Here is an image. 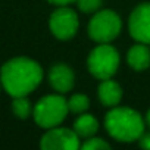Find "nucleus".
I'll use <instances>...</instances> for the list:
<instances>
[{
	"label": "nucleus",
	"instance_id": "f257e3e1",
	"mask_svg": "<svg viewBox=\"0 0 150 150\" xmlns=\"http://www.w3.org/2000/svg\"><path fill=\"white\" fill-rule=\"evenodd\" d=\"M0 80L12 97H21L37 88L43 80V69L28 57H15L2 66Z\"/></svg>",
	"mask_w": 150,
	"mask_h": 150
},
{
	"label": "nucleus",
	"instance_id": "f03ea898",
	"mask_svg": "<svg viewBox=\"0 0 150 150\" xmlns=\"http://www.w3.org/2000/svg\"><path fill=\"white\" fill-rule=\"evenodd\" d=\"M105 127L118 141L131 143L138 140L144 132V121L140 113L129 108H113L106 113Z\"/></svg>",
	"mask_w": 150,
	"mask_h": 150
},
{
	"label": "nucleus",
	"instance_id": "7ed1b4c3",
	"mask_svg": "<svg viewBox=\"0 0 150 150\" xmlns=\"http://www.w3.org/2000/svg\"><path fill=\"white\" fill-rule=\"evenodd\" d=\"M68 112V100L65 97L57 94L44 96L34 108V121L41 128L50 129L62 124Z\"/></svg>",
	"mask_w": 150,
	"mask_h": 150
},
{
	"label": "nucleus",
	"instance_id": "20e7f679",
	"mask_svg": "<svg viewBox=\"0 0 150 150\" xmlns=\"http://www.w3.org/2000/svg\"><path fill=\"white\" fill-rule=\"evenodd\" d=\"M87 66L93 77L97 80H109L112 78L119 66V53L115 47L108 43H100L96 49L91 50Z\"/></svg>",
	"mask_w": 150,
	"mask_h": 150
},
{
	"label": "nucleus",
	"instance_id": "39448f33",
	"mask_svg": "<svg viewBox=\"0 0 150 150\" xmlns=\"http://www.w3.org/2000/svg\"><path fill=\"white\" fill-rule=\"evenodd\" d=\"M122 28L121 18L108 9L99 11L88 24V35L97 43H109L115 40Z\"/></svg>",
	"mask_w": 150,
	"mask_h": 150
},
{
	"label": "nucleus",
	"instance_id": "423d86ee",
	"mask_svg": "<svg viewBox=\"0 0 150 150\" xmlns=\"http://www.w3.org/2000/svg\"><path fill=\"white\" fill-rule=\"evenodd\" d=\"M50 31L59 40H69L78 30V16L69 8H59L50 16Z\"/></svg>",
	"mask_w": 150,
	"mask_h": 150
},
{
	"label": "nucleus",
	"instance_id": "0eeeda50",
	"mask_svg": "<svg viewBox=\"0 0 150 150\" xmlns=\"http://www.w3.org/2000/svg\"><path fill=\"white\" fill-rule=\"evenodd\" d=\"M43 150H77L80 147V137L74 129L50 128L40 141Z\"/></svg>",
	"mask_w": 150,
	"mask_h": 150
},
{
	"label": "nucleus",
	"instance_id": "6e6552de",
	"mask_svg": "<svg viewBox=\"0 0 150 150\" xmlns=\"http://www.w3.org/2000/svg\"><path fill=\"white\" fill-rule=\"evenodd\" d=\"M128 27L135 41L150 44V3H141L132 11Z\"/></svg>",
	"mask_w": 150,
	"mask_h": 150
},
{
	"label": "nucleus",
	"instance_id": "1a4fd4ad",
	"mask_svg": "<svg viewBox=\"0 0 150 150\" xmlns=\"http://www.w3.org/2000/svg\"><path fill=\"white\" fill-rule=\"evenodd\" d=\"M74 71L65 65V63H57L54 66H52L50 72H49V81L50 86L59 91V93H68L69 90H72L74 87Z\"/></svg>",
	"mask_w": 150,
	"mask_h": 150
},
{
	"label": "nucleus",
	"instance_id": "9d476101",
	"mask_svg": "<svg viewBox=\"0 0 150 150\" xmlns=\"http://www.w3.org/2000/svg\"><path fill=\"white\" fill-rule=\"evenodd\" d=\"M128 65L134 71H144L150 65V50L144 43H138L128 50L127 54Z\"/></svg>",
	"mask_w": 150,
	"mask_h": 150
},
{
	"label": "nucleus",
	"instance_id": "9b49d317",
	"mask_svg": "<svg viewBox=\"0 0 150 150\" xmlns=\"http://www.w3.org/2000/svg\"><path fill=\"white\" fill-rule=\"evenodd\" d=\"M121 97H122V90L118 83L112 81L110 78L102 81V84L99 86V99L102 105L109 108L116 106L121 102Z\"/></svg>",
	"mask_w": 150,
	"mask_h": 150
},
{
	"label": "nucleus",
	"instance_id": "f8f14e48",
	"mask_svg": "<svg viewBox=\"0 0 150 150\" xmlns=\"http://www.w3.org/2000/svg\"><path fill=\"white\" fill-rule=\"evenodd\" d=\"M99 129V122L93 115H84L81 113L77 121L74 122V131L77 132L80 138H90L93 137Z\"/></svg>",
	"mask_w": 150,
	"mask_h": 150
},
{
	"label": "nucleus",
	"instance_id": "ddd939ff",
	"mask_svg": "<svg viewBox=\"0 0 150 150\" xmlns=\"http://www.w3.org/2000/svg\"><path fill=\"white\" fill-rule=\"evenodd\" d=\"M90 106V100L86 94H74L68 100V109L72 113H84Z\"/></svg>",
	"mask_w": 150,
	"mask_h": 150
},
{
	"label": "nucleus",
	"instance_id": "4468645a",
	"mask_svg": "<svg viewBox=\"0 0 150 150\" xmlns=\"http://www.w3.org/2000/svg\"><path fill=\"white\" fill-rule=\"evenodd\" d=\"M12 110L13 113L21 118V119H25L31 115V103L28 99H25V96H21V97H15L13 102H12Z\"/></svg>",
	"mask_w": 150,
	"mask_h": 150
},
{
	"label": "nucleus",
	"instance_id": "2eb2a0df",
	"mask_svg": "<svg viewBox=\"0 0 150 150\" xmlns=\"http://www.w3.org/2000/svg\"><path fill=\"white\" fill-rule=\"evenodd\" d=\"M102 3H103V0H77L78 9L81 12H86V13L97 12L100 9Z\"/></svg>",
	"mask_w": 150,
	"mask_h": 150
},
{
	"label": "nucleus",
	"instance_id": "dca6fc26",
	"mask_svg": "<svg viewBox=\"0 0 150 150\" xmlns=\"http://www.w3.org/2000/svg\"><path fill=\"white\" fill-rule=\"evenodd\" d=\"M84 150H102V149H110V146L102 140V138H97V137H90L87 138V141L81 146Z\"/></svg>",
	"mask_w": 150,
	"mask_h": 150
},
{
	"label": "nucleus",
	"instance_id": "f3484780",
	"mask_svg": "<svg viewBox=\"0 0 150 150\" xmlns=\"http://www.w3.org/2000/svg\"><path fill=\"white\" fill-rule=\"evenodd\" d=\"M138 144L143 149H150V134H143L138 138Z\"/></svg>",
	"mask_w": 150,
	"mask_h": 150
},
{
	"label": "nucleus",
	"instance_id": "a211bd4d",
	"mask_svg": "<svg viewBox=\"0 0 150 150\" xmlns=\"http://www.w3.org/2000/svg\"><path fill=\"white\" fill-rule=\"evenodd\" d=\"M49 2L53 5H57V6H65V5H69L72 2H77V0H49Z\"/></svg>",
	"mask_w": 150,
	"mask_h": 150
},
{
	"label": "nucleus",
	"instance_id": "6ab92c4d",
	"mask_svg": "<svg viewBox=\"0 0 150 150\" xmlns=\"http://www.w3.org/2000/svg\"><path fill=\"white\" fill-rule=\"evenodd\" d=\"M146 121H147V124H149V127H150V109H149V112H147V115H146Z\"/></svg>",
	"mask_w": 150,
	"mask_h": 150
}]
</instances>
